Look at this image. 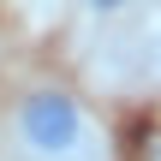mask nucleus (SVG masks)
I'll list each match as a JSON object with an SVG mask.
<instances>
[{
  "label": "nucleus",
  "mask_w": 161,
  "mask_h": 161,
  "mask_svg": "<svg viewBox=\"0 0 161 161\" xmlns=\"http://www.w3.org/2000/svg\"><path fill=\"white\" fill-rule=\"evenodd\" d=\"M84 108L66 96V90H36V96H24V108H18V137H24V149L42 161H66L84 149Z\"/></svg>",
  "instance_id": "obj_1"
},
{
  "label": "nucleus",
  "mask_w": 161,
  "mask_h": 161,
  "mask_svg": "<svg viewBox=\"0 0 161 161\" xmlns=\"http://www.w3.org/2000/svg\"><path fill=\"white\" fill-rule=\"evenodd\" d=\"M78 6H84L90 18H114V12H125L131 0H78Z\"/></svg>",
  "instance_id": "obj_2"
}]
</instances>
